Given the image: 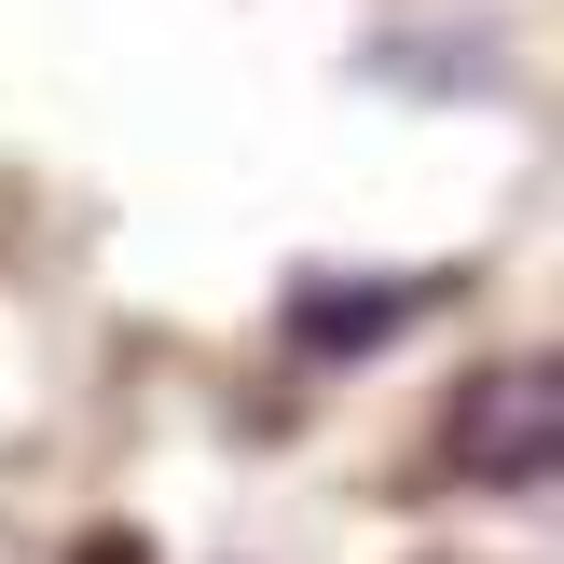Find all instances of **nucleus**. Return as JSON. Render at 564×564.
<instances>
[{"label":"nucleus","mask_w":564,"mask_h":564,"mask_svg":"<svg viewBox=\"0 0 564 564\" xmlns=\"http://www.w3.org/2000/svg\"><path fill=\"white\" fill-rule=\"evenodd\" d=\"M441 455H455L468 482H496V496H538L551 482V372H538V358L482 372L455 400V427H441Z\"/></svg>","instance_id":"obj_1"}]
</instances>
